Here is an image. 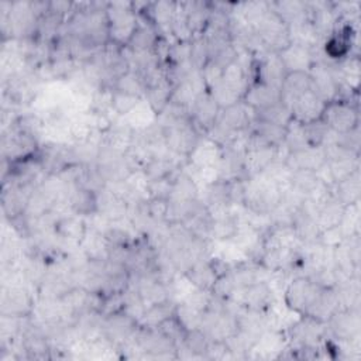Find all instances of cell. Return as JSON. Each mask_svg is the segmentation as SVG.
Instances as JSON below:
<instances>
[{
    "label": "cell",
    "mask_w": 361,
    "mask_h": 361,
    "mask_svg": "<svg viewBox=\"0 0 361 361\" xmlns=\"http://www.w3.org/2000/svg\"><path fill=\"white\" fill-rule=\"evenodd\" d=\"M334 133H347L358 128V109L351 100L336 99L326 103L320 117Z\"/></svg>",
    "instance_id": "1"
},
{
    "label": "cell",
    "mask_w": 361,
    "mask_h": 361,
    "mask_svg": "<svg viewBox=\"0 0 361 361\" xmlns=\"http://www.w3.org/2000/svg\"><path fill=\"white\" fill-rule=\"evenodd\" d=\"M320 289L322 286L310 278L296 276L293 281L288 282L285 288V302L292 310L305 314L314 302Z\"/></svg>",
    "instance_id": "2"
},
{
    "label": "cell",
    "mask_w": 361,
    "mask_h": 361,
    "mask_svg": "<svg viewBox=\"0 0 361 361\" xmlns=\"http://www.w3.org/2000/svg\"><path fill=\"white\" fill-rule=\"evenodd\" d=\"M220 106L214 100L210 90L199 93L189 107V116L199 131H207L217 120Z\"/></svg>",
    "instance_id": "3"
},
{
    "label": "cell",
    "mask_w": 361,
    "mask_h": 361,
    "mask_svg": "<svg viewBox=\"0 0 361 361\" xmlns=\"http://www.w3.org/2000/svg\"><path fill=\"white\" fill-rule=\"evenodd\" d=\"M327 162L326 154L322 147L305 148L295 152H286L283 158L285 166L290 172L296 171H314L317 172Z\"/></svg>",
    "instance_id": "4"
},
{
    "label": "cell",
    "mask_w": 361,
    "mask_h": 361,
    "mask_svg": "<svg viewBox=\"0 0 361 361\" xmlns=\"http://www.w3.org/2000/svg\"><path fill=\"white\" fill-rule=\"evenodd\" d=\"M324 107H326V102H323L316 93L309 90L292 103L290 106L292 118L299 124L312 123L322 117Z\"/></svg>",
    "instance_id": "5"
},
{
    "label": "cell",
    "mask_w": 361,
    "mask_h": 361,
    "mask_svg": "<svg viewBox=\"0 0 361 361\" xmlns=\"http://www.w3.org/2000/svg\"><path fill=\"white\" fill-rule=\"evenodd\" d=\"M252 109H250L243 100L223 107L219 111L216 123L231 131H245L252 120Z\"/></svg>",
    "instance_id": "6"
},
{
    "label": "cell",
    "mask_w": 361,
    "mask_h": 361,
    "mask_svg": "<svg viewBox=\"0 0 361 361\" xmlns=\"http://www.w3.org/2000/svg\"><path fill=\"white\" fill-rule=\"evenodd\" d=\"M238 292H241V298L238 302L245 309L267 312L271 307L274 292L271 283H268L267 281L252 283L250 286L238 289Z\"/></svg>",
    "instance_id": "7"
},
{
    "label": "cell",
    "mask_w": 361,
    "mask_h": 361,
    "mask_svg": "<svg viewBox=\"0 0 361 361\" xmlns=\"http://www.w3.org/2000/svg\"><path fill=\"white\" fill-rule=\"evenodd\" d=\"M327 330L340 340H351L360 327L358 310L357 309H338L327 322Z\"/></svg>",
    "instance_id": "8"
},
{
    "label": "cell",
    "mask_w": 361,
    "mask_h": 361,
    "mask_svg": "<svg viewBox=\"0 0 361 361\" xmlns=\"http://www.w3.org/2000/svg\"><path fill=\"white\" fill-rule=\"evenodd\" d=\"M310 75L309 72H288L279 87V100L289 109L292 103L310 90Z\"/></svg>",
    "instance_id": "9"
},
{
    "label": "cell",
    "mask_w": 361,
    "mask_h": 361,
    "mask_svg": "<svg viewBox=\"0 0 361 361\" xmlns=\"http://www.w3.org/2000/svg\"><path fill=\"white\" fill-rule=\"evenodd\" d=\"M250 109L259 110L267 106H271L279 100V89L262 83V82H251L241 99Z\"/></svg>",
    "instance_id": "10"
},
{
    "label": "cell",
    "mask_w": 361,
    "mask_h": 361,
    "mask_svg": "<svg viewBox=\"0 0 361 361\" xmlns=\"http://www.w3.org/2000/svg\"><path fill=\"white\" fill-rule=\"evenodd\" d=\"M279 56L286 72H309L316 61V58L313 56V49L298 44H290L289 47H286L283 51L279 52Z\"/></svg>",
    "instance_id": "11"
},
{
    "label": "cell",
    "mask_w": 361,
    "mask_h": 361,
    "mask_svg": "<svg viewBox=\"0 0 361 361\" xmlns=\"http://www.w3.org/2000/svg\"><path fill=\"white\" fill-rule=\"evenodd\" d=\"M183 276L196 289L210 290L213 288L219 274L210 259H200V261L195 262Z\"/></svg>",
    "instance_id": "12"
},
{
    "label": "cell",
    "mask_w": 361,
    "mask_h": 361,
    "mask_svg": "<svg viewBox=\"0 0 361 361\" xmlns=\"http://www.w3.org/2000/svg\"><path fill=\"white\" fill-rule=\"evenodd\" d=\"M360 173L358 171L350 175L348 178L334 183L331 186L333 197L340 202L343 206H351L360 200Z\"/></svg>",
    "instance_id": "13"
},
{
    "label": "cell",
    "mask_w": 361,
    "mask_h": 361,
    "mask_svg": "<svg viewBox=\"0 0 361 361\" xmlns=\"http://www.w3.org/2000/svg\"><path fill=\"white\" fill-rule=\"evenodd\" d=\"M248 130L254 134H257L258 137H261L265 142H268L269 145L275 147V148H281L283 147V141H285V135H286V127H281L272 123H267V121H261V120H255L252 118L250 123Z\"/></svg>",
    "instance_id": "14"
},
{
    "label": "cell",
    "mask_w": 361,
    "mask_h": 361,
    "mask_svg": "<svg viewBox=\"0 0 361 361\" xmlns=\"http://www.w3.org/2000/svg\"><path fill=\"white\" fill-rule=\"evenodd\" d=\"M252 118L272 123L281 127H286L292 121V113L290 109L283 104L282 102H276L271 106H267L259 110H252Z\"/></svg>",
    "instance_id": "15"
},
{
    "label": "cell",
    "mask_w": 361,
    "mask_h": 361,
    "mask_svg": "<svg viewBox=\"0 0 361 361\" xmlns=\"http://www.w3.org/2000/svg\"><path fill=\"white\" fill-rule=\"evenodd\" d=\"M345 206H343L340 202H337L334 197H331L329 202H326L317 212L316 223L319 226V230H326L331 227L340 226L343 216H344Z\"/></svg>",
    "instance_id": "16"
},
{
    "label": "cell",
    "mask_w": 361,
    "mask_h": 361,
    "mask_svg": "<svg viewBox=\"0 0 361 361\" xmlns=\"http://www.w3.org/2000/svg\"><path fill=\"white\" fill-rule=\"evenodd\" d=\"M322 183L317 172L314 171H296L290 173L289 186L302 193L303 196L312 195Z\"/></svg>",
    "instance_id": "17"
},
{
    "label": "cell",
    "mask_w": 361,
    "mask_h": 361,
    "mask_svg": "<svg viewBox=\"0 0 361 361\" xmlns=\"http://www.w3.org/2000/svg\"><path fill=\"white\" fill-rule=\"evenodd\" d=\"M329 131H330V128L322 118H317L312 123L303 124L305 141H306L307 147H312V148L322 147L329 135Z\"/></svg>",
    "instance_id": "18"
},
{
    "label": "cell",
    "mask_w": 361,
    "mask_h": 361,
    "mask_svg": "<svg viewBox=\"0 0 361 361\" xmlns=\"http://www.w3.org/2000/svg\"><path fill=\"white\" fill-rule=\"evenodd\" d=\"M142 100V97L111 89V110L118 116H127Z\"/></svg>",
    "instance_id": "19"
}]
</instances>
